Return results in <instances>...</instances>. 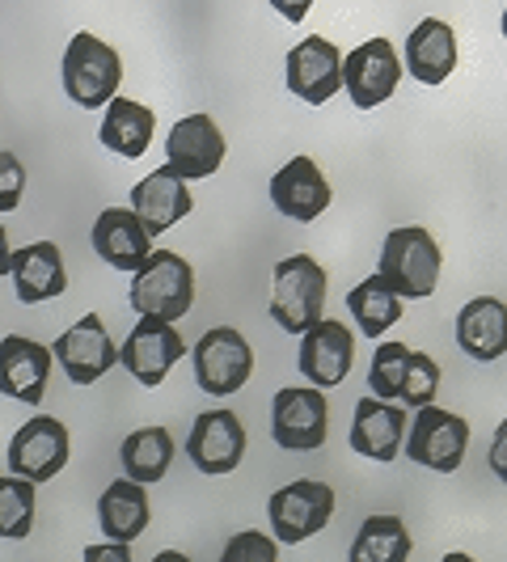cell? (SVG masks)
I'll return each mask as SVG.
<instances>
[{"instance_id":"cell-1","label":"cell","mask_w":507,"mask_h":562,"mask_svg":"<svg viewBox=\"0 0 507 562\" xmlns=\"http://www.w3.org/2000/svg\"><path fill=\"white\" fill-rule=\"evenodd\" d=\"M127 301L140 317H157V322H182L191 305H195V271L182 254L153 250L140 262V271L132 276Z\"/></svg>"},{"instance_id":"cell-2","label":"cell","mask_w":507,"mask_h":562,"mask_svg":"<svg viewBox=\"0 0 507 562\" xmlns=\"http://www.w3.org/2000/svg\"><path fill=\"white\" fill-rule=\"evenodd\" d=\"M119 81H123V59L111 43L84 30L72 34V43L64 47V59H59V85L68 102H77L81 111L111 106L119 98Z\"/></svg>"},{"instance_id":"cell-3","label":"cell","mask_w":507,"mask_h":562,"mask_svg":"<svg viewBox=\"0 0 507 562\" xmlns=\"http://www.w3.org/2000/svg\"><path fill=\"white\" fill-rule=\"evenodd\" d=\"M440 246L436 237L419 225L394 228L381 246V262H376V276L390 283L397 301H427L440 283Z\"/></svg>"},{"instance_id":"cell-4","label":"cell","mask_w":507,"mask_h":562,"mask_svg":"<svg viewBox=\"0 0 507 562\" xmlns=\"http://www.w3.org/2000/svg\"><path fill=\"white\" fill-rule=\"evenodd\" d=\"M368 390L381 402H402V406H436V394H440V364L422 351H410L406 342H381L376 356H372V368H368Z\"/></svg>"},{"instance_id":"cell-5","label":"cell","mask_w":507,"mask_h":562,"mask_svg":"<svg viewBox=\"0 0 507 562\" xmlns=\"http://www.w3.org/2000/svg\"><path fill=\"white\" fill-rule=\"evenodd\" d=\"M326 313V271L313 254H292L275 262L271 283V322L288 335H309Z\"/></svg>"},{"instance_id":"cell-6","label":"cell","mask_w":507,"mask_h":562,"mask_svg":"<svg viewBox=\"0 0 507 562\" xmlns=\"http://www.w3.org/2000/svg\"><path fill=\"white\" fill-rule=\"evenodd\" d=\"M191 364H195V385L212 397H233L246 390L254 372V347L250 338L233 326H216L191 347Z\"/></svg>"},{"instance_id":"cell-7","label":"cell","mask_w":507,"mask_h":562,"mask_svg":"<svg viewBox=\"0 0 507 562\" xmlns=\"http://www.w3.org/2000/svg\"><path fill=\"white\" fill-rule=\"evenodd\" d=\"M68 457H72V436H68L64 419H56V415H34L9 440V474L43 486V482H52L56 474H64Z\"/></svg>"},{"instance_id":"cell-8","label":"cell","mask_w":507,"mask_h":562,"mask_svg":"<svg viewBox=\"0 0 507 562\" xmlns=\"http://www.w3.org/2000/svg\"><path fill=\"white\" fill-rule=\"evenodd\" d=\"M267 516H271V533L283 546H301L317 537L330 516H335V486L330 482H317V479H296L280 486L267 504Z\"/></svg>"},{"instance_id":"cell-9","label":"cell","mask_w":507,"mask_h":562,"mask_svg":"<svg viewBox=\"0 0 507 562\" xmlns=\"http://www.w3.org/2000/svg\"><path fill=\"white\" fill-rule=\"evenodd\" d=\"M465 449H470V423L444 406H422L406 431V457L436 474H457Z\"/></svg>"},{"instance_id":"cell-10","label":"cell","mask_w":507,"mask_h":562,"mask_svg":"<svg viewBox=\"0 0 507 562\" xmlns=\"http://www.w3.org/2000/svg\"><path fill=\"white\" fill-rule=\"evenodd\" d=\"M330 431V406L326 394L313 385H292L280 390L271 402V436L288 452H313L326 445Z\"/></svg>"},{"instance_id":"cell-11","label":"cell","mask_w":507,"mask_h":562,"mask_svg":"<svg viewBox=\"0 0 507 562\" xmlns=\"http://www.w3.org/2000/svg\"><path fill=\"white\" fill-rule=\"evenodd\" d=\"M241 457H246V427L228 406L195 415L191 436H187V461L195 465L199 474L225 479L241 465Z\"/></svg>"},{"instance_id":"cell-12","label":"cell","mask_w":507,"mask_h":562,"mask_svg":"<svg viewBox=\"0 0 507 562\" xmlns=\"http://www.w3.org/2000/svg\"><path fill=\"white\" fill-rule=\"evenodd\" d=\"M52 360H56L72 385H98L114 364H119V347L106 335V322L98 313H84L81 322H72L64 335L52 342Z\"/></svg>"},{"instance_id":"cell-13","label":"cell","mask_w":507,"mask_h":562,"mask_svg":"<svg viewBox=\"0 0 507 562\" xmlns=\"http://www.w3.org/2000/svg\"><path fill=\"white\" fill-rule=\"evenodd\" d=\"M225 132L216 127L212 114H187L169 127L166 136V169L178 173L182 182L191 178H212L216 169L225 166Z\"/></svg>"},{"instance_id":"cell-14","label":"cell","mask_w":507,"mask_h":562,"mask_svg":"<svg viewBox=\"0 0 507 562\" xmlns=\"http://www.w3.org/2000/svg\"><path fill=\"white\" fill-rule=\"evenodd\" d=\"M182 356H187V338L157 317H140L132 326V335L119 342V364L127 368L144 390H157Z\"/></svg>"},{"instance_id":"cell-15","label":"cell","mask_w":507,"mask_h":562,"mask_svg":"<svg viewBox=\"0 0 507 562\" xmlns=\"http://www.w3.org/2000/svg\"><path fill=\"white\" fill-rule=\"evenodd\" d=\"M402 81V64L390 38H368L351 56H342V89L356 102V111H372L394 98Z\"/></svg>"},{"instance_id":"cell-16","label":"cell","mask_w":507,"mask_h":562,"mask_svg":"<svg viewBox=\"0 0 507 562\" xmlns=\"http://www.w3.org/2000/svg\"><path fill=\"white\" fill-rule=\"evenodd\" d=\"M283 81H288V93H296L301 102L322 106V102H330L338 89H342V52H338L330 38L309 34V38H301L288 52Z\"/></svg>"},{"instance_id":"cell-17","label":"cell","mask_w":507,"mask_h":562,"mask_svg":"<svg viewBox=\"0 0 507 562\" xmlns=\"http://www.w3.org/2000/svg\"><path fill=\"white\" fill-rule=\"evenodd\" d=\"M356 364V335L335 322V317H322L309 335H301V356H296V368L305 372L313 390H335L347 381V372Z\"/></svg>"},{"instance_id":"cell-18","label":"cell","mask_w":507,"mask_h":562,"mask_svg":"<svg viewBox=\"0 0 507 562\" xmlns=\"http://www.w3.org/2000/svg\"><path fill=\"white\" fill-rule=\"evenodd\" d=\"M47 376H52V347L26 335L0 338V394L22 406H43Z\"/></svg>"},{"instance_id":"cell-19","label":"cell","mask_w":507,"mask_h":562,"mask_svg":"<svg viewBox=\"0 0 507 562\" xmlns=\"http://www.w3.org/2000/svg\"><path fill=\"white\" fill-rule=\"evenodd\" d=\"M9 280L22 305H47L68 292V267L56 241H30L9 258Z\"/></svg>"},{"instance_id":"cell-20","label":"cell","mask_w":507,"mask_h":562,"mask_svg":"<svg viewBox=\"0 0 507 562\" xmlns=\"http://www.w3.org/2000/svg\"><path fill=\"white\" fill-rule=\"evenodd\" d=\"M127 203H132V216L148 228V237H161L166 228H173L178 221H187L191 207H195L187 182H182L178 173H169L166 166L153 169L148 178H140V182L132 187Z\"/></svg>"},{"instance_id":"cell-21","label":"cell","mask_w":507,"mask_h":562,"mask_svg":"<svg viewBox=\"0 0 507 562\" xmlns=\"http://www.w3.org/2000/svg\"><path fill=\"white\" fill-rule=\"evenodd\" d=\"M271 203L280 207L288 221L313 225L330 207V182L313 157H292L288 166L271 178Z\"/></svg>"},{"instance_id":"cell-22","label":"cell","mask_w":507,"mask_h":562,"mask_svg":"<svg viewBox=\"0 0 507 562\" xmlns=\"http://www.w3.org/2000/svg\"><path fill=\"white\" fill-rule=\"evenodd\" d=\"M406 445V411L381 397H360L356 402V419H351V452H360L368 461L390 465Z\"/></svg>"},{"instance_id":"cell-23","label":"cell","mask_w":507,"mask_h":562,"mask_svg":"<svg viewBox=\"0 0 507 562\" xmlns=\"http://www.w3.org/2000/svg\"><path fill=\"white\" fill-rule=\"evenodd\" d=\"M89 246H93V254H98L106 267L136 276L140 262L153 254V237H148V228L132 216V207H106V212L93 221Z\"/></svg>"},{"instance_id":"cell-24","label":"cell","mask_w":507,"mask_h":562,"mask_svg":"<svg viewBox=\"0 0 507 562\" xmlns=\"http://www.w3.org/2000/svg\"><path fill=\"white\" fill-rule=\"evenodd\" d=\"M457 347L478 360L491 364L507 351V305L499 296H474L470 305H461L457 313Z\"/></svg>"},{"instance_id":"cell-25","label":"cell","mask_w":507,"mask_h":562,"mask_svg":"<svg viewBox=\"0 0 507 562\" xmlns=\"http://www.w3.org/2000/svg\"><path fill=\"white\" fill-rule=\"evenodd\" d=\"M406 68L419 85H444L457 68V34L440 18H422L406 38Z\"/></svg>"},{"instance_id":"cell-26","label":"cell","mask_w":507,"mask_h":562,"mask_svg":"<svg viewBox=\"0 0 507 562\" xmlns=\"http://www.w3.org/2000/svg\"><path fill=\"white\" fill-rule=\"evenodd\" d=\"M153 520V507H148V486H136L127 479H114L102 499H98V529L106 541H123L132 546L136 537L148 529Z\"/></svg>"},{"instance_id":"cell-27","label":"cell","mask_w":507,"mask_h":562,"mask_svg":"<svg viewBox=\"0 0 507 562\" xmlns=\"http://www.w3.org/2000/svg\"><path fill=\"white\" fill-rule=\"evenodd\" d=\"M153 127H157L153 106L132 102V98H114L111 106H106V114H102L98 136H102V148L119 153L123 161H136V157L148 153V144H153Z\"/></svg>"},{"instance_id":"cell-28","label":"cell","mask_w":507,"mask_h":562,"mask_svg":"<svg viewBox=\"0 0 507 562\" xmlns=\"http://www.w3.org/2000/svg\"><path fill=\"white\" fill-rule=\"evenodd\" d=\"M123 479L136 486H157L173 465V436L169 427H136L119 449Z\"/></svg>"},{"instance_id":"cell-29","label":"cell","mask_w":507,"mask_h":562,"mask_svg":"<svg viewBox=\"0 0 507 562\" xmlns=\"http://www.w3.org/2000/svg\"><path fill=\"white\" fill-rule=\"evenodd\" d=\"M347 313L356 317L364 338H381L390 335V326L402 322V301L390 292V283L381 276H368V280H360L347 292Z\"/></svg>"},{"instance_id":"cell-30","label":"cell","mask_w":507,"mask_h":562,"mask_svg":"<svg viewBox=\"0 0 507 562\" xmlns=\"http://www.w3.org/2000/svg\"><path fill=\"white\" fill-rule=\"evenodd\" d=\"M410 559V533L402 516H368L351 541V562H406Z\"/></svg>"},{"instance_id":"cell-31","label":"cell","mask_w":507,"mask_h":562,"mask_svg":"<svg viewBox=\"0 0 507 562\" xmlns=\"http://www.w3.org/2000/svg\"><path fill=\"white\" fill-rule=\"evenodd\" d=\"M38 486L13 474H0V541H26L34 529Z\"/></svg>"},{"instance_id":"cell-32","label":"cell","mask_w":507,"mask_h":562,"mask_svg":"<svg viewBox=\"0 0 507 562\" xmlns=\"http://www.w3.org/2000/svg\"><path fill=\"white\" fill-rule=\"evenodd\" d=\"M221 562H280V541L258 533V529H246V533L228 537Z\"/></svg>"},{"instance_id":"cell-33","label":"cell","mask_w":507,"mask_h":562,"mask_svg":"<svg viewBox=\"0 0 507 562\" xmlns=\"http://www.w3.org/2000/svg\"><path fill=\"white\" fill-rule=\"evenodd\" d=\"M26 195V166L18 161V153H0V216L13 212Z\"/></svg>"},{"instance_id":"cell-34","label":"cell","mask_w":507,"mask_h":562,"mask_svg":"<svg viewBox=\"0 0 507 562\" xmlns=\"http://www.w3.org/2000/svg\"><path fill=\"white\" fill-rule=\"evenodd\" d=\"M84 562H132V546H123V541H93V546H84Z\"/></svg>"},{"instance_id":"cell-35","label":"cell","mask_w":507,"mask_h":562,"mask_svg":"<svg viewBox=\"0 0 507 562\" xmlns=\"http://www.w3.org/2000/svg\"><path fill=\"white\" fill-rule=\"evenodd\" d=\"M491 474H499V482L507 486V419L495 427V440H491Z\"/></svg>"},{"instance_id":"cell-36","label":"cell","mask_w":507,"mask_h":562,"mask_svg":"<svg viewBox=\"0 0 507 562\" xmlns=\"http://www.w3.org/2000/svg\"><path fill=\"white\" fill-rule=\"evenodd\" d=\"M9 258H13V246H9V233L0 228V280L9 276Z\"/></svg>"},{"instance_id":"cell-37","label":"cell","mask_w":507,"mask_h":562,"mask_svg":"<svg viewBox=\"0 0 507 562\" xmlns=\"http://www.w3.org/2000/svg\"><path fill=\"white\" fill-rule=\"evenodd\" d=\"M153 562H191L182 550H161V554H153Z\"/></svg>"},{"instance_id":"cell-38","label":"cell","mask_w":507,"mask_h":562,"mask_svg":"<svg viewBox=\"0 0 507 562\" xmlns=\"http://www.w3.org/2000/svg\"><path fill=\"white\" fill-rule=\"evenodd\" d=\"M280 13L288 22H301V18H305V9H283V4H280Z\"/></svg>"},{"instance_id":"cell-39","label":"cell","mask_w":507,"mask_h":562,"mask_svg":"<svg viewBox=\"0 0 507 562\" xmlns=\"http://www.w3.org/2000/svg\"><path fill=\"white\" fill-rule=\"evenodd\" d=\"M440 562H474V559H470V554H461V550H452V554H444Z\"/></svg>"},{"instance_id":"cell-40","label":"cell","mask_w":507,"mask_h":562,"mask_svg":"<svg viewBox=\"0 0 507 562\" xmlns=\"http://www.w3.org/2000/svg\"><path fill=\"white\" fill-rule=\"evenodd\" d=\"M504 38H507V9H504Z\"/></svg>"}]
</instances>
